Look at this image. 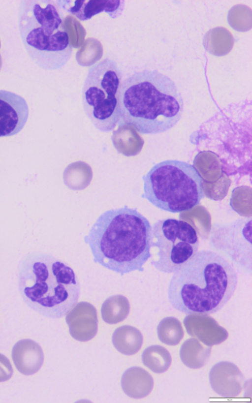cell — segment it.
I'll list each match as a JSON object with an SVG mask.
<instances>
[{
    "mask_svg": "<svg viewBox=\"0 0 252 403\" xmlns=\"http://www.w3.org/2000/svg\"><path fill=\"white\" fill-rule=\"evenodd\" d=\"M65 319L71 336L77 341H89L97 333L96 310L88 302H82L75 305L67 313Z\"/></svg>",
    "mask_w": 252,
    "mask_h": 403,
    "instance_id": "obj_13",
    "label": "cell"
},
{
    "mask_svg": "<svg viewBox=\"0 0 252 403\" xmlns=\"http://www.w3.org/2000/svg\"><path fill=\"white\" fill-rule=\"evenodd\" d=\"M142 179V197L164 211H189L204 198L201 176L193 165L183 161L160 162Z\"/></svg>",
    "mask_w": 252,
    "mask_h": 403,
    "instance_id": "obj_6",
    "label": "cell"
},
{
    "mask_svg": "<svg viewBox=\"0 0 252 403\" xmlns=\"http://www.w3.org/2000/svg\"><path fill=\"white\" fill-rule=\"evenodd\" d=\"M84 240L94 263L122 276L143 272L152 256V227L137 208L126 205L101 214Z\"/></svg>",
    "mask_w": 252,
    "mask_h": 403,
    "instance_id": "obj_1",
    "label": "cell"
},
{
    "mask_svg": "<svg viewBox=\"0 0 252 403\" xmlns=\"http://www.w3.org/2000/svg\"><path fill=\"white\" fill-rule=\"evenodd\" d=\"M13 373V370L9 359L0 353V382L9 380Z\"/></svg>",
    "mask_w": 252,
    "mask_h": 403,
    "instance_id": "obj_26",
    "label": "cell"
},
{
    "mask_svg": "<svg viewBox=\"0 0 252 403\" xmlns=\"http://www.w3.org/2000/svg\"><path fill=\"white\" fill-rule=\"evenodd\" d=\"M142 360L144 365L152 371L161 373L169 368L172 358L170 353L164 347L153 345L144 350Z\"/></svg>",
    "mask_w": 252,
    "mask_h": 403,
    "instance_id": "obj_23",
    "label": "cell"
},
{
    "mask_svg": "<svg viewBox=\"0 0 252 403\" xmlns=\"http://www.w3.org/2000/svg\"><path fill=\"white\" fill-rule=\"evenodd\" d=\"M123 74L117 62L106 58L90 67L82 91L84 110L102 132L114 129L121 120L118 94Z\"/></svg>",
    "mask_w": 252,
    "mask_h": 403,
    "instance_id": "obj_7",
    "label": "cell"
},
{
    "mask_svg": "<svg viewBox=\"0 0 252 403\" xmlns=\"http://www.w3.org/2000/svg\"><path fill=\"white\" fill-rule=\"evenodd\" d=\"M29 108L20 95L5 90H0V137L18 133L26 124Z\"/></svg>",
    "mask_w": 252,
    "mask_h": 403,
    "instance_id": "obj_10",
    "label": "cell"
},
{
    "mask_svg": "<svg viewBox=\"0 0 252 403\" xmlns=\"http://www.w3.org/2000/svg\"><path fill=\"white\" fill-rule=\"evenodd\" d=\"M227 22L234 30L246 32L252 27V11L244 4H237L230 9L227 14Z\"/></svg>",
    "mask_w": 252,
    "mask_h": 403,
    "instance_id": "obj_25",
    "label": "cell"
},
{
    "mask_svg": "<svg viewBox=\"0 0 252 403\" xmlns=\"http://www.w3.org/2000/svg\"><path fill=\"white\" fill-rule=\"evenodd\" d=\"M118 104L121 119L142 134L172 128L183 112V100L174 82L157 70L135 72L121 83Z\"/></svg>",
    "mask_w": 252,
    "mask_h": 403,
    "instance_id": "obj_3",
    "label": "cell"
},
{
    "mask_svg": "<svg viewBox=\"0 0 252 403\" xmlns=\"http://www.w3.org/2000/svg\"><path fill=\"white\" fill-rule=\"evenodd\" d=\"M118 128L113 130L111 140L118 152L126 156L138 155L144 141L132 125L119 122Z\"/></svg>",
    "mask_w": 252,
    "mask_h": 403,
    "instance_id": "obj_17",
    "label": "cell"
},
{
    "mask_svg": "<svg viewBox=\"0 0 252 403\" xmlns=\"http://www.w3.org/2000/svg\"><path fill=\"white\" fill-rule=\"evenodd\" d=\"M209 380L213 390L224 398L237 397L244 385L243 373L236 365L228 361L215 364L210 371Z\"/></svg>",
    "mask_w": 252,
    "mask_h": 403,
    "instance_id": "obj_11",
    "label": "cell"
},
{
    "mask_svg": "<svg viewBox=\"0 0 252 403\" xmlns=\"http://www.w3.org/2000/svg\"><path fill=\"white\" fill-rule=\"evenodd\" d=\"M157 334L159 340L168 345L178 344L184 335V332L180 321L174 317H167L162 319L157 327Z\"/></svg>",
    "mask_w": 252,
    "mask_h": 403,
    "instance_id": "obj_24",
    "label": "cell"
},
{
    "mask_svg": "<svg viewBox=\"0 0 252 403\" xmlns=\"http://www.w3.org/2000/svg\"><path fill=\"white\" fill-rule=\"evenodd\" d=\"M93 178V171L91 166L82 161H76L69 164L63 173L64 184L69 188L74 190H82L90 184Z\"/></svg>",
    "mask_w": 252,
    "mask_h": 403,
    "instance_id": "obj_21",
    "label": "cell"
},
{
    "mask_svg": "<svg viewBox=\"0 0 252 403\" xmlns=\"http://www.w3.org/2000/svg\"><path fill=\"white\" fill-rule=\"evenodd\" d=\"M11 354L16 369L25 375L36 373L44 362V354L41 346L31 339L17 341L12 348Z\"/></svg>",
    "mask_w": 252,
    "mask_h": 403,
    "instance_id": "obj_15",
    "label": "cell"
},
{
    "mask_svg": "<svg viewBox=\"0 0 252 403\" xmlns=\"http://www.w3.org/2000/svg\"><path fill=\"white\" fill-rule=\"evenodd\" d=\"M252 217L239 218L227 223H215L210 245L231 260L239 271L252 275Z\"/></svg>",
    "mask_w": 252,
    "mask_h": 403,
    "instance_id": "obj_9",
    "label": "cell"
},
{
    "mask_svg": "<svg viewBox=\"0 0 252 403\" xmlns=\"http://www.w3.org/2000/svg\"><path fill=\"white\" fill-rule=\"evenodd\" d=\"M121 385L125 393L133 399H141L147 396L154 387V380L151 374L139 367H133L124 373Z\"/></svg>",
    "mask_w": 252,
    "mask_h": 403,
    "instance_id": "obj_16",
    "label": "cell"
},
{
    "mask_svg": "<svg viewBox=\"0 0 252 403\" xmlns=\"http://www.w3.org/2000/svg\"><path fill=\"white\" fill-rule=\"evenodd\" d=\"M116 349L126 355H132L141 348L143 338L141 332L134 327L124 325L118 328L112 338Z\"/></svg>",
    "mask_w": 252,
    "mask_h": 403,
    "instance_id": "obj_19",
    "label": "cell"
},
{
    "mask_svg": "<svg viewBox=\"0 0 252 403\" xmlns=\"http://www.w3.org/2000/svg\"><path fill=\"white\" fill-rule=\"evenodd\" d=\"M203 44L210 54L217 57L223 56L232 49L234 38L229 31L223 27L209 30L204 35Z\"/></svg>",
    "mask_w": 252,
    "mask_h": 403,
    "instance_id": "obj_18",
    "label": "cell"
},
{
    "mask_svg": "<svg viewBox=\"0 0 252 403\" xmlns=\"http://www.w3.org/2000/svg\"><path fill=\"white\" fill-rule=\"evenodd\" d=\"M61 8L75 15L79 20L87 21L94 16L105 12L111 18L121 15L125 6V1L120 0H57Z\"/></svg>",
    "mask_w": 252,
    "mask_h": 403,
    "instance_id": "obj_14",
    "label": "cell"
},
{
    "mask_svg": "<svg viewBox=\"0 0 252 403\" xmlns=\"http://www.w3.org/2000/svg\"><path fill=\"white\" fill-rule=\"evenodd\" d=\"M61 9L57 1L20 2L18 23L20 37L32 61L45 70L62 68L72 54Z\"/></svg>",
    "mask_w": 252,
    "mask_h": 403,
    "instance_id": "obj_4",
    "label": "cell"
},
{
    "mask_svg": "<svg viewBox=\"0 0 252 403\" xmlns=\"http://www.w3.org/2000/svg\"><path fill=\"white\" fill-rule=\"evenodd\" d=\"M211 347L205 346L194 338L184 342L180 350L182 362L189 368L193 369L203 367L209 361Z\"/></svg>",
    "mask_w": 252,
    "mask_h": 403,
    "instance_id": "obj_20",
    "label": "cell"
},
{
    "mask_svg": "<svg viewBox=\"0 0 252 403\" xmlns=\"http://www.w3.org/2000/svg\"><path fill=\"white\" fill-rule=\"evenodd\" d=\"M183 323L189 335L208 346L220 344L228 337L227 330L206 314H188Z\"/></svg>",
    "mask_w": 252,
    "mask_h": 403,
    "instance_id": "obj_12",
    "label": "cell"
},
{
    "mask_svg": "<svg viewBox=\"0 0 252 403\" xmlns=\"http://www.w3.org/2000/svg\"><path fill=\"white\" fill-rule=\"evenodd\" d=\"M130 310L127 298L123 295H115L108 298L103 303L101 315L107 323L116 324L125 319Z\"/></svg>",
    "mask_w": 252,
    "mask_h": 403,
    "instance_id": "obj_22",
    "label": "cell"
},
{
    "mask_svg": "<svg viewBox=\"0 0 252 403\" xmlns=\"http://www.w3.org/2000/svg\"><path fill=\"white\" fill-rule=\"evenodd\" d=\"M151 247L158 248L151 264L158 271L173 273L198 251L195 229L188 222L168 218L159 219L152 226Z\"/></svg>",
    "mask_w": 252,
    "mask_h": 403,
    "instance_id": "obj_8",
    "label": "cell"
},
{
    "mask_svg": "<svg viewBox=\"0 0 252 403\" xmlns=\"http://www.w3.org/2000/svg\"><path fill=\"white\" fill-rule=\"evenodd\" d=\"M237 282L231 262L219 253L202 249L173 273L168 300L175 309L186 314L213 313L229 301Z\"/></svg>",
    "mask_w": 252,
    "mask_h": 403,
    "instance_id": "obj_2",
    "label": "cell"
},
{
    "mask_svg": "<svg viewBox=\"0 0 252 403\" xmlns=\"http://www.w3.org/2000/svg\"><path fill=\"white\" fill-rule=\"evenodd\" d=\"M33 284L24 287L22 296L27 305L39 314L60 318L76 304L80 285L74 270L52 255L42 254L33 263Z\"/></svg>",
    "mask_w": 252,
    "mask_h": 403,
    "instance_id": "obj_5",
    "label": "cell"
}]
</instances>
